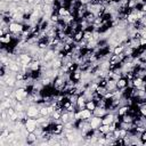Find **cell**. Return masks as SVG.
<instances>
[{"instance_id": "1", "label": "cell", "mask_w": 146, "mask_h": 146, "mask_svg": "<svg viewBox=\"0 0 146 146\" xmlns=\"http://www.w3.org/2000/svg\"><path fill=\"white\" fill-rule=\"evenodd\" d=\"M9 32L11 34H21L24 31V24L19 23V22H11L9 25Z\"/></svg>"}, {"instance_id": "2", "label": "cell", "mask_w": 146, "mask_h": 146, "mask_svg": "<svg viewBox=\"0 0 146 146\" xmlns=\"http://www.w3.org/2000/svg\"><path fill=\"white\" fill-rule=\"evenodd\" d=\"M26 115L29 117H34L36 119L40 115V107L36 104H31L26 107Z\"/></svg>"}, {"instance_id": "3", "label": "cell", "mask_w": 146, "mask_h": 146, "mask_svg": "<svg viewBox=\"0 0 146 146\" xmlns=\"http://www.w3.org/2000/svg\"><path fill=\"white\" fill-rule=\"evenodd\" d=\"M18 58H19V63L21 65H29L32 60H33V57L31 54L26 52V51H23L22 54L18 55Z\"/></svg>"}, {"instance_id": "4", "label": "cell", "mask_w": 146, "mask_h": 146, "mask_svg": "<svg viewBox=\"0 0 146 146\" xmlns=\"http://www.w3.org/2000/svg\"><path fill=\"white\" fill-rule=\"evenodd\" d=\"M86 103H87V98H86L84 95L78 96V100H76V104H75L76 110H80L81 111V110L86 108Z\"/></svg>"}, {"instance_id": "5", "label": "cell", "mask_w": 146, "mask_h": 146, "mask_svg": "<svg viewBox=\"0 0 146 146\" xmlns=\"http://www.w3.org/2000/svg\"><path fill=\"white\" fill-rule=\"evenodd\" d=\"M41 66H42V63L38 59H33L30 64H29V67H30V71L31 72H35V71H40L41 70Z\"/></svg>"}, {"instance_id": "6", "label": "cell", "mask_w": 146, "mask_h": 146, "mask_svg": "<svg viewBox=\"0 0 146 146\" xmlns=\"http://www.w3.org/2000/svg\"><path fill=\"white\" fill-rule=\"evenodd\" d=\"M89 123H90V127H91V129H98L99 127H100V124H102V117H98V116H92L91 119H90V121H89Z\"/></svg>"}, {"instance_id": "7", "label": "cell", "mask_w": 146, "mask_h": 146, "mask_svg": "<svg viewBox=\"0 0 146 146\" xmlns=\"http://www.w3.org/2000/svg\"><path fill=\"white\" fill-rule=\"evenodd\" d=\"M38 140H39V138L34 132H30L26 137V144L27 145H35V144L39 143Z\"/></svg>"}, {"instance_id": "8", "label": "cell", "mask_w": 146, "mask_h": 146, "mask_svg": "<svg viewBox=\"0 0 146 146\" xmlns=\"http://www.w3.org/2000/svg\"><path fill=\"white\" fill-rule=\"evenodd\" d=\"M70 79L73 80L74 82H79V81H81V79H82V71L79 68V70L72 72V73L70 74Z\"/></svg>"}, {"instance_id": "9", "label": "cell", "mask_w": 146, "mask_h": 146, "mask_svg": "<svg viewBox=\"0 0 146 146\" xmlns=\"http://www.w3.org/2000/svg\"><path fill=\"white\" fill-rule=\"evenodd\" d=\"M127 87H128V80H127V78H125V76H121V78L116 81V89L122 90V89H124V88H127Z\"/></svg>"}, {"instance_id": "10", "label": "cell", "mask_w": 146, "mask_h": 146, "mask_svg": "<svg viewBox=\"0 0 146 146\" xmlns=\"http://www.w3.org/2000/svg\"><path fill=\"white\" fill-rule=\"evenodd\" d=\"M92 116H94V115H92V111H90V110H88V108L81 110V119H82V120L89 122Z\"/></svg>"}, {"instance_id": "11", "label": "cell", "mask_w": 146, "mask_h": 146, "mask_svg": "<svg viewBox=\"0 0 146 146\" xmlns=\"http://www.w3.org/2000/svg\"><path fill=\"white\" fill-rule=\"evenodd\" d=\"M107 113H108V111L106 108H102V107H98V106H97V108L95 111H92V115L94 116H98V117H104Z\"/></svg>"}, {"instance_id": "12", "label": "cell", "mask_w": 146, "mask_h": 146, "mask_svg": "<svg viewBox=\"0 0 146 146\" xmlns=\"http://www.w3.org/2000/svg\"><path fill=\"white\" fill-rule=\"evenodd\" d=\"M11 41H13V34H11L10 32H8V33H6L5 35L0 36V42L3 43V44H9Z\"/></svg>"}, {"instance_id": "13", "label": "cell", "mask_w": 146, "mask_h": 146, "mask_svg": "<svg viewBox=\"0 0 146 146\" xmlns=\"http://www.w3.org/2000/svg\"><path fill=\"white\" fill-rule=\"evenodd\" d=\"M129 107H130V106H128V105H121V106L116 110V114H117L119 116H123L124 114H127V113L129 112Z\"/></svg>"}, {"instance_id": "14", "label": "cell", "mask_w": 146, "mask_h": 146, "mask_svg": "<svg viewBox=\"0 0 146 146\" xmlns=\"http://www.w3.org/2000/svg\"><path fill=\"white\" fill-rule=\"evenodd\" d=\"M57 14L60 16V19H62L63 17L67 16V15H68V14H71V13H70L68 8H66V7H59V9L57 10Z\"/></svg>"}, {"instance_id": "15", "label": "cell", "mask_w": 146, "mask_h": 146, "mask_svg": "<svg viewBox=\"0 0 146 146\" xmlns=\"http://www.w3.org/2000/svg\"><path fill=\"white\" fill-rule=\"evenodd\" d=\"M83 19H86L89 24H92V23L95 22V19H96V15H95V14H92V13H89V11H88V13L84 15Z\"/></svg>"}, {"instance_id": "16", "label": "cell", "mask_w": 146, "mask_h": 146, "mask_svg": "<svg viewBox=\"0 0 146 146\" xmlns=\"http://www.w3.org/2000/svg\"><path fill=\"white\" fill-rule=\"evenodd\" d=\"M132 82H133V87L137 88V89H139L141 87V84L144 83V79L140 78V76H136V78H133Z\"/></svg>"}, {"instance_id": "17", "label": "cell", "mask_w": 146, "mask_h": 146, "mask_svg": "<svg viewBox=\"0 0 146 146\" xmlns=\"http://www.w3.org/2000/svg\"><path fill=\"white\" fill-rule=\"evenodd\" d=\"M136 21H138V18H137V15L136 14H133V13H130V14H128V17H127V23L129 24V25H132Z\"/></svg>"}, {"instance_id": "18", "label": "cell", "mask_w": 146, "mask_h": 146, "mask_svg": "<svg viewBox=\"0 0 146 146\" xmlns=\"http://www.w3.org/2000/svg\"><path fill=\"white\" fill-rule=\"evenodd\" d=\"M86 108H88V110H90V111H95V110L97 108V103H96L95 100H92V99L87 100V103H86Z\"/></svg>"}, {"instance_id": "19", "label": "cell", "mask_w": 146, "mask_h": 146, "mask_svg": "<svg viewBox=\"0 0 146 146\" xmlns=\"http://www.w3.org/2000/svg\"><path fill=\"white\" fill-rule=\"evenodd\" d=\"M73 38H74V42H80V41L83 39V31H82V30H78V31L74 33Z\"/></svg>"}, {"instance_id": "20", "label": "cell", "mask_w": 146, "mask_h": 146, "mask_svg": "<svg viewBox=\"0 0 146 146\" xmlns=\"http://www.w3.org/2000/svg\"><path fill=\"white\" fill-rule=\"evenodd\" d=\"M106 88H107L108 91H114V90H116V81L110 79V80H108V83H107V86H106Z\"/></svg>"}, {"instance_id": "21", "label": "cell", "mask_w": 146, "mask_h": 146, "mask_svg": "<svg viewBox=\"0 0 146 146\" xmlns=\"http://www.w3.org/2000/svg\"><path fill=\"white\" fill-rule=\"evenodd\" d=\"M124 46L123 44H119V46H116V47H114L113 49H112V52L114 54V55H120V54H122L123 51H124Z\"/></svg>"}, {"instance_id": "22", "label": "cell", "mask_w": 146, "mask_h": 146, "mask_svg": "<svg viewBox=\"0 0 146 146\" xmlns=\"http://www.w3.org/2000/svg\"><path fill=\"white\" fill-rule=\"evenodd\" d=\"M92 34H94V32H92L91 30L87 29L86 31H83V39L89 41V40H91V39H92Z\"/></svg>"}, {"instance_id": "23", "label": "cell", "mask_w": 146, "mask_h": 146, "mask_svg": "<svg viewBox=\"0 0 146 146\" xmlns=\"http://www.w3.org/2000/svg\"><path fill=\"white\" fill-rule=\"evenodd\" d=\"M40 107V115L42 116H49V111H48V106L47 105H41Z\"/></svg>"}, {"instance_id": "24", "label": "cell", "mask_w": 146, "mask_h": 146, "mask_svg": "<svg viewBox=\"0 0 146 146\" xmlns=\"http://www.w3.org/2000/svg\"><path fill=\"white\" fill-rule=\"evenodd\" d=\"M98 130H99V132H102L103 135H105V133H107L110 131V125L108 124H100V127L98 128Z\"/></svg>"}, {"instance_id": "25", "label": "cell", "mask_w": 146, "mask_h": 146, "mask_svg": "<svg viewBox=\"0 0 146 146\" xmlns=\"http://www.w3.org/2000/svg\"><path fill=\"white\" fill-rule=\"evenodd\" d=\"M120 63V59H119V55H112L111 58H110V64L111 65H114V64H117Z\"/></svg>"}, {"instance_id": "26", "label": "cell", "mask_w": 146, "mask_h": 146, "mask_svg": "<svg viewBox=\"0 0 146 146\" xmlns=\"http://www.w3.org/2000/svg\"><path fill=\"white\" fill-rule=\"evenodd\" d=\"M107 91H108L107 88H106V87H102V86H98V88L96 89V92L99 94V95H102L103 97H104V95H105Z\"/></svg>"}, {"instance_id": "27", "label": "cell", "mask_w": 146, "mask_h": 146, "mask_svg": "<svg viewBox=\"0 0 146 146\" xmlns=\"http://www.w3.org/2000/svg\"><path fill=\"white\" fill-rule=\"evenodd\" d=\"M127 135H128V130L123 129V128H120V138H124Z\"/></svg>"}, {"instance_id": "28", "label": "cell", "mask_w": 146, "mask_h": 146, "mask_svg": "<svg viewBox=\"0 0 146 146\" xmlns=\"http://www.w3.org/2000/svg\"><path fill=\"white\" fill-rule=\"evenodd\" d=\"M137 15V18L140 21V19H143L144 17H145V15H146V13H144V11H141V10H138V13L136 14Z\"/></svg>"}, {"instance_id": "29", "label": "cell", "mask_w": 146, "mask_h": 146, "mask_svg": "<svg viewBox=\"0 0 146 146\" xmlns=\"http://www.w3.org/2000/svg\"><path fill=\"white\" fill-rule=\"evenodd\" d=\"M139 138H140V140H141V143H143V144H144V143H146V130L139 135Z\"/></svg>"}, {"instance_id": "30", "label": "cell", "mask_w": 146, "mask_h": 146, "mask_svg": "<svg viewBox=\"0 0 146 146\" xmlns=\"http://www.w3.org/2000/svg\"><path fill=\"white\" fill-rule=\"evenodd\" d=\"M139 44H140V47L146 48V38H140L139 39Z\"/></svg>"}, {"instance_id": "31", "label": "cell", "mask_w": 146, "mask_h": 146, "mask_svg": "<svg viewBox=\"0 0 146 146\" xmlns=\"http://www.w3.org/2000/svg\"><path fill=\"white\" fill-rule=\"evenodd\" d=\"M111 1H113V0H106V2L108 3V2H111Z\"/></svg>"}]
</instances>
